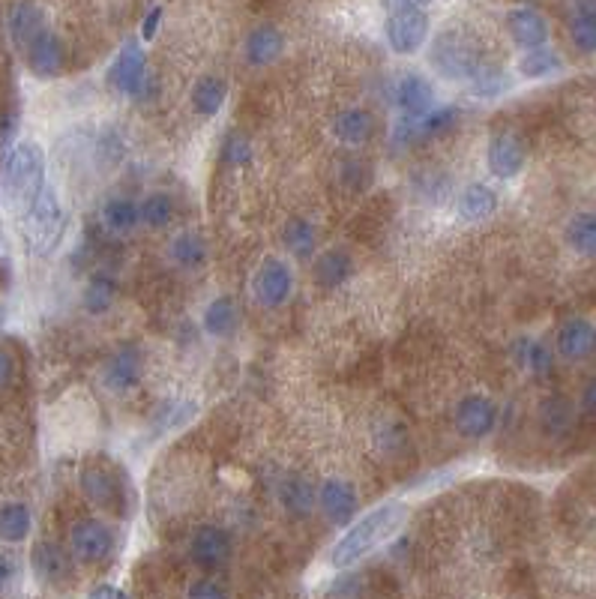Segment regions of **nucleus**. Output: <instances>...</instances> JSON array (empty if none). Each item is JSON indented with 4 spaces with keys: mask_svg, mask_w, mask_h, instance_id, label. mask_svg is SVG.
<instances>
[{
    "mask_svg": "<svg viewBox=\"0 0 596 599\" xmlns=\"http://www.w3.org/2000/svg\"><path fill=\"white\" fill-rule=\"evenodd\" d=\"M405 519H408V507L405 504H384V507L372 510L369 516H363L357 525H351L342 534V540L330 552V564L336 570L354 567L369 552H375L378 546H384L405 525Z\"/></svg>",
    "mask_w": 596,
    "mask_h": 599,
    "instance_id": "nucleus-1",
    "label": "nucleus"
},
{
    "mask_svg": "<svg viewBox=\"0 0 596 599\" xmlns=\"http://www.w3.org/2000/svg\"><path fill=\"white\" fill-rule=\"evenodd\" d=\"M45 189V153L36 141H21L9 150L0 174V192L12 213L24 219L39 192Z\"/></svg>",
    "mask_w": 596,
    "mask_h": 599,
    "instance_id": "nucleus-2",
    "label": "nucleus"
},
{
    "mask_svg": "<svg viewBox=\"0 0 596 599\" xmlns=\"http://www.w3.org/2000/svg\"><path fill=\"white\" fill-rule=\"evenodd\" d=\"M24 231H27V243L36 255H51L63 234H66V213L54 195V189H42L39 198L33 201V207L24 213Z\"/></svg>",
    "mask_w": 596,
    "mask_h": 599,
    "instance_id": "nucleus-3",
    "label": "nucleus"
},
{
    "mask_svg": "<svg viewBox=\"0 0 596 599\" xmlns=\"http://www.w3.org/2000/svg\"><path fill=\"white\" fill-rule=\"evenodd\" d=\"M429 60H432V66H435L444 78H450V81H465V78L471 81V78L483 69L480 54L474 51V45H471L468 39H462L459 33H444V36H438L435 45H432Z\"/></svg>",
    "mask_w": 596,
    "mask_h": 599,
    "instance_id": "nucleus-4",
    "label": "nucleus"
},
{
    "mask_svg": "<svg viewBox=\"0 0 596 599\" xmlns=\"http://www.w3.org/2000/svg\"><path fill=\"white\" fill-rule=\"evenodd\" d=\"M429 30H432V21L426 9H390L387 24H384L387 45L396 54H417L426 45Z\"/></svg>",
    "mask_w": 596,
    "mask_h": 599,
    "instance_id": "nucleus-5",
    "label": "nucleus"
},
{
    "mask_svg": "<svg viewBox=\"0 0 596 599\" xmlns=\"http://www.w3.org/2000/svg\"><path fill=\"white\" fill-rule=\"evenodd\" d=\"M108 81L123 96H132V99L144 96L147 81H150V75H147V54H144V48L135 39L123 42V48L117 51V57H114V63L108 69Z\"/></svg>",
    "mask_w": 596,
    "mask_h": 599,
    "instance_id": "nucleus-6",
    "label": "nucleus"
},
{
    "mask_svg": "<svg viewBox=\"0 0 596 599\" xmlns=\"http://www.w3.org/2000/svg\"><path fill=\"white\" fill-rule=\"evenodd\" d=\"M252 291L255 300L264 309H279L288 303L291 291H294V273L285 261L279 258H264V264L258 267L255 279H252Z\"/></svg>",
    "mask_w": 596,
    "mask_h": 599,
    "instance_id": "nucleus-7",
    "label": "nucleus"
},
{
    "mask_svg": "<svg viewBox=\"0 0 596 599\" xmlns=\"http://www.w3.org/2000/svg\"><path fill=\"white\" fill-rule=\"evenodd\" d=\"M498 423V411L495 405L486 399V396H465L459 405H456V432L462 438H471V441H480L486 438Z\"/></svg>",
    "mask_w": 596,
    "mask_h": 599,
    "instance_id": "nucleus-8",
    "label": "nucleus"
},
{
    "mask_svg": "<svg viewBox=\"0 0 596 599\" xmlns=\"http://www.w3.org/2000/svg\"><path fill=\"white\" fill-rule=\"evenodd\" d=\"M72 558L84 561V564H99L111 555V531L108 525L96 522V519H84L72 528Z\"/></svg>",
    "mask_w": 596,
    "mask_h": 599,
    "instance_id": "nucleus-9",
    "label": "nucleus"
},
{
    "mask_svg": "<svg viewBox=\"0 0 596 599\" xmlns=\"http://www.w3.org/2000/svg\"><path fill=\"white\" fill-rule=\"evenodd\" d=\"M189 555H192V561H195L201 570L213 573V570L225 567V561H228V555H231V540H228V534H225L222 528L204 525V528L195 531V537H192V543H189Z\"/></svg>",
    "mask_w": 596,
    "mask_h": 599,
    "instance_id": "nucleus-10",
    "label": "nucleus"
},
{
    "mask_svg": "<svg viewBox=\"0 0 596 599\" xmlns=\"http://www.w3.org/2000/svg\"><path fill=\"white\" fill-rule=\"evenodd\" d=\"M489 171L501 180L516 177L525 168V144L513 132H501L489 141Z\"/></svg>",
    "mask_w": 596,
    "mask_h": 599,
    "instance_id": "nucleus-11",
    "label": "nucleus"
},
{
    "mask_svg": "<svg viewBox=\"0 0 596 599\" xmlns=\"http://www.w3.org/2000/svg\"><path fill=\"white\" fill-rule=\"evenodd\" d=\"M435 84L420 75V72H408L399 87H396V102L405 111V117H423L435 108Z\"/></svg>",
    "mask_w": 596,
    "mask_h": 599,
    "instance_id": "nucleus-12",
    "label": "nucleus"
},
{
    "mask_svg": "<svg viewBox=\"0 0 596 599\" xmlns=\"http://www.w3.org/2000/svg\"><path fill=\"white\" fill-rule=\"evenodd\" d=\"M318 501H321L324 516L333 525H348L357 513V489L348 480H339V477H333L321 486Z\"/></svg>",
    "mask_w": 596,
    "mask_h": 599,
    "instance_id": "nucleus-13",
    "label": "nucleus"
},
{
    "mask_svg": "<svg viewBox=\"0 0 596 599\" xmlns=\"http://www.w3.org/2000/svg\"><path fill=\"white\" fill-rule=\"evenodd\" d=\"M24 54H27L30 72L36 78H54L63 69V45H60V39L48 27L27 45Z\"/></svg>",
    "mask_w": 596,
    "mask_h": 599,
    "instance_id": "nucleus-14",
    "label": "nucleus"
},
{
    "mask_svg": "<svg viewBox=\"0 0 596 599\" xmlns=\"http://www.w3.org/2000/svg\"><path fill=\"white\" fill-rule=\"evenodd\" d=\"M141 372H144L141 351L138 348H123L105 366V375H102L105 390H111V393H129L141 381Z\"/></svg>",
    "mask_w": 596,
    "mask_h": 599,
    "instance_id": "nucleus-15",
    "label": "nucleus"
},
{
    "mask_svg": "<svg viewBox=\"0 0 596 599\" xmlns=\"http://www.w3.org/2000/svg\"><path fill=\"white\" fill-rule=\"evenodd\" d=\"M558 354L564 360H588L596 354V327L585 318H570L558 330Z\"/></svg>",
    "mask_w": 596,
    "mask_h": 599,
    "instance_id": "nucleus-16",
    "label": "nucleus"
},
{
    "mask_svg": "<svg viewBox=\"0 0 596 599\" xmlns=\"http://www.w3.org/2000/svg\"><path fill=\"white\" fill-rule=\"evenodd\" d=\"M507 30H510V36L519 48H537V45H546V39H549L546 18L537 9H528V6L507 12Z\"/></svg>",
    "mask_w": 596,
    "mask_h": 599,
    "instance_id": "nucleus-17",
    "label": "nucleus"
},
{
    "mask_svg": "<svg viewBox=\"0 0 596 599\" xmlns=\"http://www.w3.org/2000/svg\"><path fill=\"white\" fill-rule=\"evenodd\" d=\"M30 564H33V573L51 585L66 582L72 576V555L63 552V546H57V543H36Z\"/></svg>",
    "mask_w": 596,
    "mask_h": 599,
    "instance_id": "nucleus-18",
    "label": "nucleus"
},
{
    "mask_svg": "<svg viewBox=\"0 0 596 599\" xmlns=\"http://www.w3.org/2000/svg\"><path fill=\"white\" fill-rule=\"evenodd\" d=\"M45 30V18H42V9L30 0H18L12 9H9V36L12 42L27 51V45Z\"/></svg>",
    "mask_w": 596,
    "mask_h": 599,
    "instance_id": "nucleus-19",
    "label": "nucleus"
},
{
    "mask_svg": "<svg viewBox=\"0 0 596 599\" xmlns=\"http://www.w3.org/2000/svg\"><path fill=\"white\" fill-rule=\"evenodd\" d=\"M285 48V36L273 24H261L246 36V60L252 66H270Z\"/></svg>",
    "mask_w": 596,
    "mask_h": 599,
    "instance_id": "nucleus-20",
    "label": "nucleus"
},
{
    "mask_svg": "<svg viewBox=\"0 0 596 599\" xmlns=\"http://www.w3.org/2000/svg\"><path fill=\"white\" fill-rule=\"evenodd\" d=\"M495 210H498V195H495V189H489L486 183H471V186L459 195V204H456V213H459V219H465V222H483V219H489Z\"/></svg>",
    "mask_w": 596,
    "mask_h": 599,
    "instance_id": "nucleus-21",
    "label": "nucleus"
},
{
    "mask_svg": "<svg viewBox=\"0 0 596 599\" xmlns=\"http://www.w3.org/2000/svg\"><path fill=\"white\" fill-rule=\"evenodd\" d=\"M81 489H84L87 501H93L102 510L120 507V483L108 471H102V468H87L81 474Z\"/></svg>",
    "mask_w": 596,
    "mask_h": 599,
    "instance_id": "nucleus-22",
    "label": "nucleus"
},
{
    "mask_svg": "<svg viewBox=\"0 0 596 599\" xmlns=\"http://www.w3.org/2000/svg\"><path fill=\"white\" fill-rule=\"evenodd\" d=\"M333 135L342 144H363L372 135V114L366 108H345L333 120Z\"/></svg>",
    "mask_w": 596,
    "mask_h": 599,
    "instance_id": "nucleus-23",
    "label": "nucleus"
},
{
    "mask_svg": "<svg viewBox=\"0 0 596 599\" xmlns=\"http://www.w3.org/2000/svg\"><path fill=\"white\" fill-rule=\"evenodd\" d=\"M282 243H285V249H288L294 258L309 261V258L315 255V249H318V234H315V228H312L309 219L294 216V219H288L285 228H282Z\"/></svg>",
    "mask_w": 596,
    "mask_h": 599,
    "instance_id": "nucleus-24",
    "label": "nucleus"
},
{
    "mask_svg": "<svg viewBox=\"0 0 596 599\" xmlns=\"http://www.w3.org/2000/svg\"><path fill=\"white\" fill-rule=\"evenodd\" d=\"M225 99H228V84H225L222 78H216V75H207V78H201V81L192 87V108H195L201 117L219 114L222 105H225Z\"/></svg>",
    "mask_w": 596,
    "mask_h": 599,
    "instance_id": "nucleus-25",
    "label": "nucleus"
},
{
    "mask_svg": "<svg viewBox=\"0 0 596 599\" xmlns=\"http://www.w3.org/2000/svg\"><path fill=\"white\" fill-rule=\"evenodd\" d=\"M567 246L582 255V258H594L596 255V213H576L567 222Z\"/></svg>",
    "mask_w": 596,
    "mask_h": 599,
    "instance_id": "nucleus-26",
    "label": "nucleus"
},
{
    "mask_svg": "<svg viewBox=\"0 0 596 599\" xmlns=\"http://www.w3.org/2000/svg\"><path fill=\"white\" fill-rule=\"evenodd\" d=\"M171 261L183 270H198L207 261V243L195 231H183L171 240Z\"/></svg>",
    "mask_w": 596,
    "mask_h": 599,
    "instance_id": "nucleus-27",
    "label": "nucleus"
},
{
    "mask_svg": "<svg viewBox=\"0 0 596 599\" xmlns=\"http://www.w3.org/2000/svg\"><path fill=\"white\" fill-rule=\"evenodd\" d=\"M351 276V258L342 249H327L315 261V282L321 288H339Z\"/></svg>",
    "mask_w": 596,
    "mask_h": 599,
    "instance_id": "nucleus-28",
    "label": "nucleus"
},
{
    "mask_svg": "<svg viewBox=\"0 0 596 599\" xmlns=\"http://www.w3.org/2000/svg\"><path fill=\"white\" fill-rule=\"evenodd\" d=\"M204 333L210 336H228L237 324V303L231 297H216L207 309H204Z\"/></svg>",
    "mask_w": 596,
    "mask_h": 599,
    "instance_id": "nucleus-29",
    "label": "nucleus"
},
{
    "mask_svg": "<svg viewBox=\"0 0 596 599\" xmlns=\"http://www.w3.org/2000/svg\"><path fill=\"white\" fill-rule=\"evenodd\" d=\"M561 66H564V60L552 48H546V45L528 48V54L519 60V72L525 78H549V75L561 72Z\"/></svg>",
    "mask_w": 596,
    "mask_h": 599,
    "instance_id": "nucleus-30",
    "label": "nucleus"
},
{
    "mask_svg": "<svg viewBox=\"0 0 596 599\" xmlns=\"http://www.w3.org/2000/svg\"><path fill=\"white\" fill-rule=\"evenodd\" d=\"M570 36H573V45L585 54H594L596 51V6L594 3H582L570 21Z\"/></svg>",
    "mask_w": 596,
    "mask_h": 599,
    "instance_id": "nucleus-31",
    "label": "nucleus"
},
{
    "mask_svg": "<svg viewBox=\"0 0 596 599\" xmlns=\"http://www.w3.org/2000/svg\"><path fill=\"white\" fill-rule=\"evenodd\" d=\"M30 534V510L24 504H3L0 507V540L21 543Z\"/></svg>",
    "mask_w": 596,
    "mask_h": 599,
    "instance_id": "nucleus-32",
    "label": "nucleus"
},
{
    "mask_svg": "<svg viewBox=\"0 0 596 599\" xmlns=\"http://www.w3.org/2000/svg\"><path fill=\"white\" fill-rule=\"evenodd\" d=\"M102 222L111 228V231H129L141 222V213H138V204L129 201V198H108L102 204Z\"/></svg>",
    "mask_w": 596,
    "mask_h": 599,
    "instance_id": "nucleus-33",
    "label": "nucleus"
},
{
    "mask_svg": "<svg viewBox=\"0 0 596 599\" xmlns=\"http://www.w3.org/2000/svg\"><path fill=\"white\" fill-rule=\"evenodd\" d=\"M516 360L522 369L534 372V375H549L552 372V351L537 342V339H519L516 342Z\"/></svg>",
    "mask_w": 596,
    "mask_h": 599,
    "instance_id": "nucleus-34",
    "label": "nucleus"
},
{
    "mask_svg": "<svg viewBox=\"0 0 596 599\" xmlns=\"http://www.w3.org/2000/svg\"><path fill=\"white\" fill-rule=\"evenodd\" d=\"M141 222L147 228H165L174 219V198L165 192H150L141 204H138Z\"/></svg>",
    "mask_w": 596,
    "mask_h": 599,
    "instance_id": "nucleus-35",
    "label": "nucleus"
},
{
    "mask_svg": "<svg viewBox=\"0 0 596 599\" xmlns=\"http://www.w3.org/2000/svg\"><path fill=\"white\" fill-rule=\"evenodd\" d=\"M282 504H285V510H288L291 516L306 519V516L312 513V507H315V492L309 489L306 480L291 477L288 483H282Z\"/></svg>",
    "mask_w": 596,
    "mask_h": 599,
    "instance_id": "nucleus-36",
    "label": "nucleus"
},
{
    "mask_svg": "<svg viewBox=\"0 0 596 599\" xmlns=\"http://www.w3.org/2000/svg\"><path fill=\"white\" fill-rule=\"evenodd\" d=\"M543 426H546V432H552V435H564L567 429H570V423H573V405L567 402V399H546L543 402Z\"/></svg>",
    "mask_w": 596,
    "mask_h": 599,
    "instance_id": "nucleus-37",
    "label": "nucleus"
},
{
    "mask_svg": "<svg viewBox=\"0 0 596 599\" xmlns=\"http://www.w3.org/2000/svg\"><path fill=\"white\" fill-rule=\"evenodd\" d=\"M111 303H114V282L108 276H93L90 285H87V294H84L87 312L102 315V312L111 309Z\"/></svg>",
    "mask_w": 596,
    "mask_h": 599,
    "instance_id": "nucleus-38",
    "label": "nucleus"
},
{
    "mask_svg": "<svg viewBox=\"0 0 596 599\" xmlns=\"http://www.w3.org/2000/svg\"><path fill=\"white\" fill-rule=\"evenodd\" d=\"M228 159L234 162V165H246L249 159H252V144H249V138L246 135H240V132H234L231 138H228Z\"/></svg>",
    "mask_w": 596,
    "mask_h": 599,
    "instance_id": "nucleus-39",
    "label": "nucleus"
},
{
    "mask_svg": "<svg viewBox=\"0 0 596 599\" xmlns=\"http://www.w3.org/2000/svg\"><path fill=\"white\" fill-rule=\"evenodd\" d=\"M159 24H162V6H153V9L147 12L144 24H141V36H144V39H153L156 30H159Z\"/></svg>",
    "mask_w": 596,
    "mask_h": 599,
    "instance_id": "nucleus-40",
    "label": "nucleus"
},
{
    "mask_svg": "<svg viewBox=\"0 0 596 599\" xmlns=\"http://www.w3.org/2000/svg\"><path fill=\"white\" fill-rule=\"evenodd\" d=\"M189 597H225V591L216 588L213 582H198V585L189 588Z\"/></svg>",
    "mask_w": 596,
    "mask_h": 599,
    "instance_id": "nucleus-41",
    "label": "nucleus"
},
{
    "mask_svg": "<svg viewBox=\"0 0 596 599\" xmlns=\"http://www.w3.org/2000/svg\"><path fill=\"white\" fill-rule=\"evenodd\" d=\"M582 405H585V411H588V414H594V417H596V378H591V381L585 384V393H582Z\"/></svg>",
    "mask_w": 596,
    "mask_h": 599,
    "instance_id": "nucleus-42",
    "label": "nucleus"
},
{
    "mask_svg": "<svg viewBox=\"0 0 596 599\" xmlns=\"http://www.w3.org/2000/svg\"><path fill=\"white\" fill-rule=\"evenodd\" d=\"M12 381V357L6 351H0V390Z\"/></svg>",
    "mask_w": 596,
    "mask_h": 599,
    "instance_id": "nucleus-43",
    "label": "nucleus"
},
{
    "mask_svg": "<svg viewBox=\"0 0 596 599\" xmlns=\"http://www.w3.org/2000/svg\"><path fill=\"white\" fill-rule=\"evenodd\" d=\"M435 0H387V9H426Z\"/></svg>",
    "mask_w": 596,
    "mask_h": 599,
    "instance_id": "nucleus-44",
    "label": "nucleus"
},
{
    "mask_svg": "<svg viewBox=\"0 0 596 599\" xmlns=\"http://www.w3.org/2000/svg\"><path fill=\"white\" fill-rule=\"evenodd\" d=\"M9 579H12V561L6 555H0V591L6 588Z\"/></svg>",
    "mask_w": 596,
    "mask_h": 599,
    "instance_id": "nucleus-45",
    "label": "nucleus"
},
{
    "mask_svg": "<svg viewBox=\"0 0 596 599\" xmlns=\"http://www.w3.org/2000/svg\"><path fill=\"white\" fill-rule=\"evenodd\" d=\"M90 597H126V594H123L120 588H114V585H102V588H96Z\"/></svg>",
    "mask_w": 596,
    "mask_h": 599,
    "instance_id": "nucleus-46",
    "label": "nucleus"
}]
</instances>
